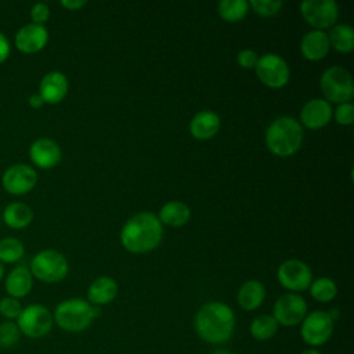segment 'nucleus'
<instances>
[{
    "label": "nucleus",
    "mask_w": 354,
    "mask_h": 354,
    "mask_svg": "<svg viewBox=\"0 0 354 354\" xmlns=\"http://www.w3.org/2000/svg\"><path fill=\"white\" fill-rule=\"evenodd\" d=\"M198 336L210 344L225 343L235 329V314L232 308L221 301L203 304L194 319Z\"/></svg>",
    "instance_id": "f257e3e1"
},
{
    "label": "nucleus",
    "mask_w": 354,
    "mask_h": 354,
    "mask_svg": "<svg viewBox=\"0 0 354 354\" xmlns=\"http://www.w3.org/2000/svg\"><path fill=\"white\" fill-rule=\"evenodd\" d=\"M163 236V225L158 216L141 212L130 217L122 228V246L136 254L148 253L159 246Z\"/></svg>",
    "instance_id": "f03ea898"
},
{
    "label": "nucleus",
    "mask_w": 354,
    "mask_h": 354,
    "mask_svg": "<svg viewBox=\"0 0 354 354\" xmlns=\"http://www.w3.org/2000/svg\"><path fill=\"white\" fill-rule=\"evenodd\" d=\"M303 129L301 124L290 118L281 116L271 122L266 131V145L277 156L286 158L295 155L301 147Z\"/></svg>",
    "instance_id": "7ed1b4c3"
},
{
    "label": "nucleus",
    "mask_w": 354,
    "mask_h": 354,
    "mask_svg": "<svg viewBox=\"0 0 354 354\" xmlns=\"http://www.w3.org/2000/svg\"><path fill=\"white\" fill-rule=\"evenodd\" d=\"M100 314L101 311L97 306H93L83 299L73 297L61 301L55 307L53 319L62 330L82 332L87 329Z\"/></svg>",
    "instance_id": "20e7f679"
},
{
    "label": "nucleus",
    "mask_w": 354,
    "mask_h": 354,
    "mask_svg": "<svg viewBox=\"0 0 354 354\" xmlns=\"http://www.w3.org/2000/svg\"><path fill=\"white\" fill-rule=\"evenodd\" d=\"M321 91L325 100L330 104H344L350 102L354 95V84L350 72L340 66H330L328 68L319 80Z\"/></svg>",
    "instance_id": "39448f33"
},
{
    "label": "nucleus",
    "mask_w": 354,
    "mask_h": 354,
    "mask_svg": "<svg viewBox=\"0 0 354 354\" xmlns=\"http://www.w3.org/2000/svg\"><path fill=\"white\" fill-rule=\"evenodd\" d=\"M29 271L32 277H36L39 281L54 283L66 277L69 266L62 253L54 249H46L33 256Z\"/></svg>",
    "instance_id": "423d86ee"
},
{
    "label": "nucleus",
    "mask_w": 354,
    "mask_h": 354,
    "mask_svg": "<svg viewBox=\"0 0 354 354\" xmlns=\"http://www.w3.org/2000/svg\"><path fill=\"white\" fill-rule=\"evenodd\" d=\"M15 324L21 335L29 339H41L50 333L54 319L46 306L33 303L22 308Z\"/></svg>",
    "instance_id": "0eeeda50"
},
{
    "label": "nucleus",
    "mask_w": 354,
    "mask_h": 354,
    "mask_svg": "<svg viewBox=\"0 0 354 354\" xmlns=\"http://www.w3.org/2000/svg\"><path fill=\"white\" fill-rule=\"evenodd\" d=\"M333 322L330 315L322 310H315L307 314L301 321L300 328V335L304 343L311 347L325 344L333 333Z\"/></svg>",
    "instance_id": "6e6552de"
},
{
    "label": "nucleus",
    "mask_w": 354,
    "mask_h": 354,
    "mask_svg": "<svg viewBox=\"0 0 354 354\" xmlns=\"http://www.w3.org/2000/svg\"><path fill=\"white\" fill-rule=\"evenodd\" d=\"M254 69L260 82L270 88H281L289 82V66L278 54L267 53L259 57Z\"/></svg>",
    "instance_id": "1a4fd4ad"
},
{
    "label": "nucleus",
    "mask_w": 354,
    "mask_h": 354,
    "mask_svg": "<svg viewBox=\"0 0 354 354\" xmlns=\"http://www.w3.org/2000/svg\"><path fill=\"white\" fill-rule=\"evenodd\" d=\"M300 12L317 30L332 28L339 18V7L333 0H306L300 4Z\"/></svg>",
    "instance_id": "9d476101"
},
{
    "label": "nucleus",
    "mask_w": 354,
    "mask_h": 354,
    "mask_svg": "<svg viewBox=\"0 0 354 354\" xmlns=\"http://www.w3.org/2000/svg\"><path fill=\"white\" fill-rule=\"evenodd\" d=\"M278 282L290 292H301L308 289L313 282V272L310 267L297 259H289L281 263L277 271Z\"/></svg>",
    "instance_id": "9b49d317"
},
{
    "label": "nucleus",
    "mask_w": 354,
    "mask_h": 354,
    "mask_svg": "<svg viewBox=\"0 0 354 354\" xmlns=\"http://www.w3.org/2000/svg\"><path fill=\"white\" fill-rule=\"evenodd\" d=\"M271 315L278 325L296 326L307 315V303L297 293H285L274 303Z\"/></svg>",
    "instance_id": "f8f14e48"
},
{
    "label": "nucleus",
    "mask_w": 354,
    "mask_h": 354,
    "mask_svg": "<svg viewBox=\"0 0 354 354\" xmlns=\"http://www.w3.org/2000/svg\"><path fill=\"white\" fill-rule=\"evenodd\" d=\"M37 183V173L33 167L25 163L11 165L1 177L3 188L12 195H24L35 188Z\"/></svg>",
    "instance_id": "ddd939ff"
},
{
    "label": "nucleus",
    "mask_w": 354,
    "mask_h": 354,
    "mask_svg": "<svg viewBox=\"0 0 354 354\" xmlns=\"http://www.w3.org/2000/svg\"><path fill=\"white\" fill-rule=\"evenodd\" d=\"M333 111L330 104L322 98H313L304 104L300 111V122L304 127L317 130L325 127L332 119Z\"/></svg>",
    "instance_id": "4468645a"
},
{
    "label": "nucleus",
    "mask_w": 354,
    "mask_h": 354,
    "mask_svg": "<svg viewBox=\"0 0 354 354\" xmlns=\"http://www.w3.org/2000/svg\"><path fill=\"white\" fill-rule=\"evenodd\" d=\"M48 41V32L41 25L28 24L18 29L15 35V46L21 53L35 54L46 47Z\"/></svg>",
    "instance_id": "2eb2a0df"
},
{
    "label": "nucleus",
    "mask_w": 354,
    "mask_h": 354,
    "mask_svg": "<svg viewBox=\"0 0 354 354\" xmlns=\"http://www.w3.org/2000/svg\"><path fill=\"white\" fill-rule=\"evenodd\" d=\"M30 160L40 169H51L61 162L62 151L51 138H37L29 148Z\"/></svg>",
    "instance_id": "dca6fc26"
},
{
    "label": "nucleus",
    "mask_w": 354,
    "mask_h": 354,
    "mask_svg": "<svg viewBox=\"0 0 354 354\" xmlns=\"http://www.w3.org/2000/svg\"><path fill=\"white\" fill-rule=\"evenodd\" d=\"M68 93V79L58 71L48 72L43 76L39 86V95L46 104L61 102Z\"/></svg>",
    "instance_id": "f3484780"
},
{
    "label": "nucleus",
    "mask_w": 354,
    "mask_h": 354,
    "mask_svg": "<svg viewBox=\"0 0 354 354\" xmlns=\"http://www.w3.org/2000/svg\"><path fill=\"white\" fill-rule=\"evenodd\" d=\"M328 35L324 30H310L307 32L300 43L301 54L308 61H319L325 58L329 53Z\"/></svg>",
    "instance_id": "a211bd4d"
},
{
    "label": "nucleus",
    "mask_w": 354,
    "mask_h": 354,
    "mask_svg": "<svg viewBox=\"0 0 354 354\" xmlns=\"http://www.w3.org/2000/svg\"><path fill=\"white\" fill-rule=\"evenodd\" d=\"M33 286V277L28 267L25 266H17L12 268L8 275L6 277L4 288L8 296L14 299H22L25 297Z\"/></svg>",
    "instance_id": "6ab92c4d"
},
{
    "label": "nucleus",
    "mask_w": 354,
    "mask_h": 354,
    "mask_svg": "<svg viewBox=\"0 0 354 354\" xmlns=\"http://www.w3.org/2000/svg\"><path fill=\"white\" fill-rule=\"evenodd\" d=\"M220 126L221 122L217 113L212 111H201L192 118L189 123V133L196 140H209L218 133Z\"/></svg>",
    "instance_id": "aec40b11"
},
{
    "label": "nucleus",
    "mask_w": 354,
    "mask_h": 354,
    "mask_svg": "<svg viewBox=\"0 0 354 354\" xmlns=\"http://www.w3.org/2000/svg\"><path fill=\"white\" fill-rule=\"evenodd\" d=\"M118 295V283L111 277H98L91 282L87 290L88 303L93 306H104L115 300Z\"/></svg>",
    "instance_id": "412c9836"
},
{
    "label": "nucleus",
    "mask_w": 354,
    "mask_h": 354,
    "mask_svg": "<svg viewBox=\"0 0 354 354\" xmlns=\"http://www.w3.org/2000/svg\"><path fill=\"white\" fill-rule=\"evenodd\" d=\"M236 299H238V304L243 310L253 311L263 304L266 299V288L260 281H256V279L246 281L239 288Z\"/></svg>",
    "instance_id": "4be33fe9"
},
{
    "label": "nucleus",
    "mask_w": 354,
    "mask_h": 354,
    "mask_svg": "<svg viewBox=\"0 0 354 354\" xmlns=\"http://www.w3.org/2000/svg\"><path fill=\"white\" fill-rule=\"evenodd\" d=\"M191 217V210L188 205L180 201H171L165 203L160 210H159V221L162 225H169V227H183L184 224L188 223Z\"/></svg>",
    "instance_id": "5701e85b"
},
{
    "label": "nucleus",
    "mask_w": 354,
    "mask_h": 354,
    "mask_svg": "<svg viewBox=\"0 0 354 354\" xmlns=\"http://www.w3.org/2000/svg\"><path fill=\"white\" fill-rule=\"evenodd\" d=\"M3 221L10 227V228H25L30 224L33 218V212L32 209L22 202H12L6 209L3 210Z\"/></svg>",
    "instance_id": "b1692460"
},
{
    "label": "nucleus",
    "mask_w": 354,
    "mask_h": 354,
    "mask_svg": "<svg viewBox=\"0 0 354 354\" xmlns=\"http://www.w3.org/2000/svg\"><path fill=\"white\" fill-rule=\"evenodd\" d=\"M329 46L339 53H351L354 48V30L346 24L333 25L329 30Z\"/></svg>",
    "instance_id": "393cba45"
},
{
    "label": "nucleus",
    "mask_w": 354,
    "mask_h": 354,
    "mask_svg": "<svg viewBox=\"0 0 354 354\" xmlns=\"http://www.w3.org/2000/svg\"><path fill=\"white\" fill-rule=\"evenodd\" d=\"M278 326L279 325L272 315L261 314L252 321L249 330H250L252 337H254L256 340H260V342H266V340H270L271 337H274V335L278 332Z\"/></svg>",
    "instance_id": "a878e982"
},
{
    "label": "nucleus",
    "mask_w": 354,
    "mask_h": 354,
    "mask_svg": "<svg viewBox=\"0 0 354 354\" xmlns=\"http://www.w3.org/2000/svg\"><path fill=\"white\" fill-rule=\"evenodd\" d=\"M220 17L227 22H238L243 19L249 11L246 0H223L217 6Z\"/></svg>",
    "instance_id": "bb28decb"
},
{
    "label": "nucleus",
    "mask_w": 354,
    "mask_h": 354,
    "mask_svg": "<svg viewBox=\"0 0 354 354\" xmlns=\"http://www.w3.org/2000/svg\"><path fill=\"white\" fill-rule=\"evenodd\" d=\"M308 288H310V295L313 296V299L319 303L332 301L337 293L336 283L330 278H326V277H321V278L315 279L314 282H311V285Z\"/></svg>",
    "instance_id": "cd10ccee"
},
{
    "label": "nucleus",
    "mask_w": 354,
    "mask_h": 354,
    "mask_svg": "<svg viewBox=\"0 0 354 354\" xmlns=\"http://www.w3.org/2000/svg\"><path fill=\"white\" fill-rule=\"evenodd\" d=\"M24 243L12 236L0 241V261L1 263H15L24 256Z\"/></svg>",
    "instance_id": "c85d7f7f"
},
{
    "label": "nucleus",
    "mask_w": 354,
    "mask_h": 354,
    "mask_svg": "<svg viewBox=\"0 0 354 354\" xmlns=\"http://www.w3.org/2000/svg\"><path fill=\"white\" fill-rule=\"evenodd\" d=\"M21 339V332L15 322L4 321L0 324V348H14Z\"/></svg>",
    "instance_id": "c756f323"
},
{
    "label": "nucleus",
    "mask_w": 354,
    "mask_h": 354,
    "mask_svg": "<svg viewBox=\"0 0 354 354\" xmlns=\"http://www.w3.org/2000/svg\"><path fill=\"white\" fill-rule=\"evenodd\" d=\"M282 1H274V0H250L249 7L254 10L256 14L261 17H272L278 14L282 8Z\"/></svg>",
    "instance_id": "7c9ffc66"
},
{
    "label": "nucleus",
    "mask_w": 354,
    "mask_h": 354,
    "mask_svg": "<svg viewBox=\"0 0 354 354\" xmlns=\"http://www.w3.org/2000/svg\"><path fill=\"white\" fill-rule=\"evenodd\" d=\"M22 311V306L18 299L11 296H6L0 300V315L4 317L7 321H14L19 317Z\"/></svg>",
    "instance_id": "2f4dec72"
},
{
    "label": "nucleus",
    "mask_w": 354,
    "mask_h": 354,
    "mask_svg": "<svg viewBox=\"0 0 354 354\" xmlns=\"http://www.w3.org/2000/svg\"><path fill=\"white\" fill-rule=\"evenodd\" d=\"M333 116L340 126H351L354 123V105L351 102L339 104Z\"/></svg>",
    "instance_id": "473e14b6"
},
{
    "label": "nucleus",
    "mask_w": 354,
    "mask_h": 354,
    "mask_svg": "<svg viewBox=\"0 0 354 354\" xmlns=\"http://www.w3.org/2000/svg\"><path fill=\"white\" fill-rule=\"evenodd\" d=\"M48 18H50V8H48L47 4H44V3H36V4L30 8V19H32V24L44 26V24L48 21Z\"/></svg>",
    "instance_id": "72a5a7b5"
},
{
    "label": "nucleus",
    "mask_w": 354,
    "mask_h": 354,
    "mask_svg": "<svg viewBox=\"0 0 354 354\" xmlns=\"http://www.w3.org/2000/svg\"><path fill=\"white\" fill-rule=\"evenodd\" d=\"M236 61H238V65L243 69H254L256 64L259 61V55H257L256 51L245 48V50H241L238 53Z\"/></svg>",
    "instance_id": "f704fd0d"
},
{
    "label": "nucleus",
    "mask_w": 354,
    "mask_h": 354,
    "mask_svg": "<svg viewBox=\"0 0 354 354\" xmlns=\"http://www.w3.org/2000/svg\"><path fill=\"white\" fill-rule=\"evenodd\" d=\"M10 55V41L4 33L0 32V64L4 62Z\"/></svg>",
    "instance_id": "c9c22d12"
},
{
    "label": "nucleus",
    "mask_w": 354,
    "mask_h": 354,
    "mask_svg": "<svg viewBox=\"0 0 354 354\" xmlns=\"http://www.w3.org/2000/svg\"><path fill=\"white\" fill-rule=\"evenodd\" d=\"M61 6L71 11H76V10L82 8L83 6H86V1H83V0H62Z\"/></svg>",
    "instance_id": "e433bc0d"
},
{
    "label": "nucleus",
    "mask_w": 354,
    "mask_h": 354,
    "mask_svg": "<svg viewBox=\"0 0 354 354\" xmlns=\"http://www.w3.org/2000/svg\"><path fill=\"white\" fill-rule=\"evenodd\" d=\"M43 104H44V101L41 100V97H40L39 94H32V95L29 97V105H30L32 108L39 109V108L43 106Z\"/></svg>",
    "instance_id": "4c0bfd02"
},
{
    "label": "nucleus",
    "mask_w": 354,
    "mask_h": 354,
    "mask_svg": "<svg viewBox=\"0 0 354 354\" xmlns=\"http://www.w3.org/2000/svg\"><path fill=\"white\" fill-rule=\"evenodd\" d=\"M212 354H232V353L228 351V350H225V348H217V350H214Z\"/></svg>",
    "instance_id": "58836bf2"
},
{
    "label": "nucleus",
    "mask_w": 354,
    "mask_h": 354,
    "mask_svg": "<svg viewBox=\"0 0 354 354\" xmlns=\"http://www.w3.org/2000/svg\"><path fill=\"white\" fill-rule=\"evenodd\" d=\"M300 354H321V353L318 350H315V348H307V350L301 351Z\"/></svg>",
    "instance_id": "ea45409f"
},
{
    "label": "nucleus",
    "mask_w": 354,
    "mask_h": 354,
    "mask_svg": "<svg viewBox=\"0 0 354 354\" xmlns=\"http://www.w3.org/2000/svg\"><path fill=\"white\" fill-rule=\"evenodd\" d=\"M3 277H4V266H3V263L0 261V281L3 279Z\"/></svg>",
    "instance_id": "a19ab883"
},
{
    "label": "nucleus",
    "mask_w": 354,
    "mask_h": 354,
    "mask_svg": "<svg viewBox=\"0 0 354 354\" xmlns=\"http://www.w3.org/2000/svg\"><path fill=\"white\" fill-rule=\"evenodd\" d=\"M0 217H1V213H0Z\"/></svg>",
    "instance_id": "79ce46f5"
}]
</instances>
